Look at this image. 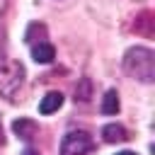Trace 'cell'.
<instances>
[{
	"label": "cell",
	"mask_w": 155,
	"mask_h": 155,
	"mask_svg": "<svg viewBox=\"0 0 155 155\" xmlns=\"http://www.w3.org/2000/svg\"><path fill=\"white\" fill-rule=\"evenodd\" d=\"M124 70L133 80L150 85L155 80V53L145 46H131L124 53Z\"/></svg>",
	"instance_id": "obj_1"
},
{
	"label": "cell",
	"mask_w": 155,
	"mask_h": 155,
	"mask_svg": "<svg viewBox=\"0 0 155 155\" xmlns=\"http://www.w3.org/2000/svg\"><path fill=\"white\" fill-rule=\"evenodd\" d=\"M22 85H24V65L19 61H5L0 65V97L15 99Z\"/></svg>",
	"instance_id": "obj_2"
},
{
	"label": "cell",
	"mask_w": 155,
	"mask_h": 155,
	"mask_svg": "<svg viewBox=\"0 0 155 155\" xmlns=\"http://www.w3.org/2000/svg\"><path fill=\"white\" fill-rule=\"evenodd\" d=\"M94 148V140L87 131H68L61 140V155H87Z\"/></svg>",
	"instance_id": "obj_3"
},
{
	"label": "cell",
	"mask_w": 155,
	"mask_h": 155,
	"mask_svg": "<svg viewBox=\"0 0 155 155\" xmlns=\"http://www.w3.org/2000/svg\"><path fill=\"white\" fill-rule=\"evenodd\" d=\"M12 131H15V136H17L19 140H31V138H36V133H39V124H36L34 119L19 116V119L12 121Z\"/></svg>",
	"instance_id": "obj_4"
},
{
	"label": "cell",
	"mask_w": 155,
	"mask_h": 155,
	"mask_svg": "<svg viewBox=\"0 0 155 155\" xmlns=\"http://www.w3.org/2000/svg\"><path fill=\"white\" fill-rule=\"evenodd\" d=\"M63 107V94L61 92H46L44 97H41V102H39V111L41 114H53V111H58Z\"/></svg>",
	"instance_id": "obj_5"
},
{
	"label": "cell",
	"mask_w": 155,
	"mask_h": 155,
	"mask_svg": "<svg viewBox=\"0 0 155 155\" xmlns=\"http://www.w3.org/2000/svg\"><path fill=\"white\" fill-rule=\"evenodd\" d=\"M31 58H34L36 63H51V61L56 58V48H53L48 41H39V44L31 46Z\"/></svg>",
	"instance_id": "obj_6"
},
{
	"label": "cell",
	"mask_w": 155,
	"mask_h": 155,
	"mask_svg": "<svg viewBox=\"0 0 155 155\" xmlns=\"http://www.w3.org/2000/svg\"><path fill=\"white\" fill-rule=\"evenodd\" d=\"M102 138H104L107 143H124V140L128 138V133H126V128H124L121 124H107V126L102 128Z\"/></svg>",
	"instance_id": "obj_7"
},
{
	"label": "cell",
	"mask_w": 155,
	"mask_h": 155,
	"mask_svg": "<svg viewBox=\"0 0 155 155\" xmlns=\"http://www.w3.org/2000/svg\"><path fill=\"white\" fill-rule=\"evenodd\" d=\"M119 109H121V104H119V92H116V90H107L104 97H102V114L114 116V114H119Z\"/></svg>",
	"instance_id": "obj_8"
},
{
	"label": "cell",
	"mask_w": 155,
	"mask_h": 155,
	"mask_svg": "<svg viewBox=\"0 0 155 155\" xmlns=\"http://www.w3.org/2000/svg\"><path fill=\"white\" fill-rule=\"evenodd\" d=\"M90 97H92V80L82 78L75 87V102H90Z\"/></svg>",
	"instance_id": "obj_9"
},
{
	"label": "cell",
	"mask_w": 155,
	"mask_h": 155,
	"mask_svg": "<svg viewBox=\"0 0 155 155\" xmlns=\"http://www.w3.org/2000/svg\"><path fill=\"white\" fill-rule=\"evenodd\" d=\"M5 53H7V39H5V29L0 27V65L5 63Z\"/></svg>",
	"instance_id": "obj_10"
},
{
	"label": "cell",
	"mask_w": 155,
	"mask_h": 155,
	"mask_svg": "<svg viewBox=\"0 0 155 155\" xmlns=\"http://www.w3.org/2000/svg\"><path fill=\"white\" fill-rule=\"evenodd\" d=\"M7 5H10V0H0V17H2V12L7 10Z\"/></svg>",
	"instance_id": "obj_11"
},
{
	"label": "cell",
	"mask_w": 155,
	"mask_h": 155,
	"mask_svg": "<svg viewBox=\"0 0 155 155\" xmlns=\"http://www.w3.org/2000/svg\"><path fill=\"white\" fill-rule=\"evenodd\" d=\"M22 155H39V150H34V148H27Z\"/></svg>",
	"instance_id": "obj_12"
},
{
	"label": "cell",
	"mask_w": 155,
	"mask_h": 155,
	"mask_svg": "<svg viewBox=\"0 0 155 155\" xmlns=\"http://www.w3.org/2000/svg\"><path fill=\"white\" fill-rule=\"evenodd\" d=\"M116 155H138V153H133V150H121V153H116Z\"/></svg>",
	"instance_id": "obj_13"
},
{
	"label": "cell",
	"mask_w": 155,
	"mask_h": 155,
	"mask_svg": "<svg viewBox=\"0 0 155 155\" xmlns=\"http://www.w3.org/2000/svg\"><path fill=\"white\" fill-rule=\"evenodd\" d=\"M5 143V138H2V126H0V145Z\"/></svg>",
	"instance_id": "obj_14"
}]
</instances>
